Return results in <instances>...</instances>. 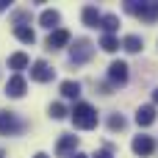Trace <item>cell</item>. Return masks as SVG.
Here are the masks:
<instances>
[{"label":"cell","instance_id":"1","mask_svg":"<svg viewBox=\"0 0 158 158\" xmlns=\"http://www.w3.org/2000/svg\"><path fill=\"white\" fill-rule=\"evenodd\" d=\"M69 114H72L75 128H81V131H92V128L97 125V111H94L89 103H78Z\"/></svg>","mask_w":158,"mask_h":158},{"label":"cell","instance_id":"2","mask_svg":"<svg viewBox=\"0 0 158 158\" xmlns=\"http://www.w3.org/2000/svg\"><path fill=\"white\" fill-rule=\"evenodd\" d=\"M125 8L131 14H136L139 19H144V22H156L158 19V3H136V0H128Z\"/></svg>","mask_w":158,"mask_h":158},{"label":"cell","instance_id":"3","mask_svg":"<svg viewBox=\"0 0 158 158\" xmlns=\"http://www.w3.org/2000/svg\"><path fill=\"white\" fill-rule=\"evenodd\" d=\"M92 53H94V44H92L89 39H78V42L72 44L69 58H72V64H83V61H89V58H92Z\"/></svg>","mask_w":158,"mask_h":158},{"label":"cell","instance_id":"4","mask_svg":"<svg viewBox=\"0 0 158 158\" xmlns=\"http://www.w3.org/2000/svg\"><path fill=\"white\" fill-rule=\"evenodd\" d=\"M53 75H56V69H50V64H47V61H33V64H31V78H33V81H39V83L53 81Z\"/></svg>","mask_w":158,"mask_h":158},{"label":"cell","instance_id":"5","mask_svg":"<svg viewBox=\"0 0 158 158\" xmlns=\"http://www.w3.org/2000/svg\"><path fill=\"white\" fill-rule=\"evenodd\" d=\"M69 31H64V28H56L50 36H47V50H58V47H64V44H69Z\"/></svg>","mask_w":158,"mask_h":158},{"label":"cell","instance_id":"6","mask_svg":"<svg viewBox=\"0 0 158 158\" xmlns=\"http://www.w3.org/2000/svg\"><path fill=\"white\" fill-rule=\"evenodd\" d=\"M108 78H111V83L122 86V83L128 81V64H125V61H114V64L108 67Z\"/></svg>","mask_w":158,"mask_h":158},{"label":"cell","instance_id":"7","mask_svg":"<svg viewBox=\"0 0 158 158\" xmlns=\"http://www.w3.org/2000/svg\"><path fill=\"white\" fill-rule=\"evenodd\" d=\"M25 89H28V83H25V78H22V75L8 78V83H6V94H8V97H22V94H25Z\"/></svg>","mask_w":158,"mask_h":158},{"label":"cell","instance_id":"8","mask_svg":"<svg viewBox=\"0 0 158 158\" xmlns=\"http://www.w3.org/2000/svg\"><path fill=\"white\" fill-rule=\"evenodd\" d=\"M131 147H133V153H136V156H150V153L156 150V142H153L150 136H136Z\"/></svg>","mask_w":158,"mask_h":158},{"label":"cell","instance_id":"9","mask_svg":"<svg viewBox=\"0 0 158 158\" xmlns=\"http://www.w3.org/2000/svg\"><path fill=\"white\" fill-rule=\"evenodd\" d=\"M17 128H19V125H17L14 114H11V111H0V136H11Z\"/></svg>","mask_w":158,"mask_h":158},{"label":"cell","instance_id":"10","mask_svg":"<svg viewBox=\"0 0 158 158\" xmlns=\"http://www.w3.org/2000/svg\"><path fill=\"white\" fill-rule=\"evenodd\" d=\"M39 22H42V28L53 31V28L61 22V14H58L56 8H44V11H42V17H39Z\"/></svg>","mask_w":158,"mask_h":158},{"label":"cell","instance_id":"11","mask_svg":"<svg viewBox=\"0 0 158 158\" xmlns=\"http://www.w3.org/2000/svg\"><path fill=\"white\" fill-rule=\"evenodd\" d=\"M81 17H83V25H86V28H100V19H103V14H100L94 6H86Z\"/></svg>","mask_w":158,"mask_h":158},{"label":"cell","instance_id":"12","mask_svg":"<svg viewBox=\"0 0 158 158\" xmlns=\"http://www.w3.org/2000/svg\"><path fill=\"white\" fill-rule=\"evenodd\" d=\"M136 122H139L142 128L153 125V122H156V106H142V108L136 111Z\"/></svg>","mask_w":158,"mask_h":158},{"label":"cell","instance_id":"13","mask_svg":"<svg viewBox=\"0 0 158 158\" xmlns=\"http://www.w3.org/2000/svg\"><path fill=\"white\" fill-rule=\"evenodd\" d=\"M75 147H78V136H69V133H67V136H61V139H58L56 153H58V156H69Z\"/></svg>","mask_w":158,"mask_h":158},{"label":"cell","instance_id":"14","mask_svg":"<svg viewBox=\"0 0 158 158\" xmlns=\"http://www.w3.org/2000/svg\"><path fill=\"white\" fill-rule=\"evenodd\" d=\"M100 28L106 31V36H114V31L119 28V17H117V14H103V19H100Z\"/></svg>","mask_w":158,"mask_h":158},{"label":"cell","instance_id":"15","mask_svg":"<svg viewBox=\"0 0 158 158\" xmlns=\"http://www.w3.org/2000/svg\"><path fill=\"white\" fill-rule=\"evenodd\" d=\"M14 36H17L19 42H25V44H33V42H36V33H33V28H28V25H14Z\"/></svg>","mask_w":158,"mask_h":158},{"label":"cell","instance_id":"16","mask_svg":"<svg viewBox=\"0 0 158 158\" xmlns=\"http://www.w3.org/2000/svg\"><path fill=\"white\" fill-rule=\"evenodd\" d=\"M122 47H125L128 53H139V50L144 47V42H142L136 33H131V36H125V39H122Z\"/></svg>","mask_w":158,"mask_h":158},{"label":"cell","instance_id":"17","mask_svg":"<svg viewBox=\"0 0 158 158\" xmlns=\"http://www.w3.org/2000/svg\"><path fill=\"white\" fill-rule=\"evenodd\" d=\"M28 64H31V58H28L25 53H14V56L8 58V67H11V69H17V72H19V69H25Z\"/></svg>","mask_w":158,"mask_h":158},{"label":"cell","instance_id":"18","mask_svg":"<svg viewBox=\"0 0 158 158\" xmlns=\"http://www.w3.org/2000/svg\"><path fill=\"white\" fill-rule=\"evenodd\" d=\"M61 94L64 97H78L81 94V83L78 81H64L61 83Z\"/></svg>","mask_w":158,"mask_h":158},{"label":"cell","instance_id":"19","mask_svg":"<svg viewBox=\"0 0 158 158\" xmlns=\"http://www.w3.org/2000/svg\"><path fill=\"white\" fill-rule=\"evenodd\" d=\"M100 47H103L106 53H114V50H119V39H117V36H103V39H100Z\"/></svg>","mask_w":158,"mask_h":158},{"label":"cell","instance_id":"20","mask_svg":"<svg viewBox=\"0 0 158 158\" xmlns=\"http://www.w3.org/2000/svg\"><path fill=\"white\" fill-rule=\"evenodd\" d=\"M50 117H53V119H64V117H67V108H64L61 103H53V106H50Z\"/></svg>","mask_w":158,"mask_h":158},{"label":"cell","instance_id":"21","mask_svg":"<svg viewBox=\"0 0 158 158\" xmlns=\"http://www.w3.org/2000/svg\"><path fill=\"white\" fill-rule=\"evenodd\" d=\"M108 128H111V131H122V128H125V119H122V114H114V117L108 119Z\"/></svg>","mask_w":158,"mask_h":158},{"label":"cell","instance_id":"22","mask_svg":"<svg viewBox=\"0 0 158 158\" xmlns=\"http://www.w3.org/2000/svg\"><path fill=\"white\" fill-rule=\"evenodd\" d=\"M94 158H114V156H111L108 150H100V153H97V156H94Z\"/></svg>","mask_w":158,"mask_h":158},{"label":"cell","instance_id":"23","mask_svg":"<svg viewBox=\"0 0 158 158\" xmlns=\"http://www.w3.org/2000/svg\"><path fill=\"white\" fill-rule=\"evenodd\" d=\"M8 8V0H0V11H6Z\"/></svg>","mask_w":158,"mask_h":158},{"label":"cell","instance_id":"24","mask_svg":"<svg viewBox=\"0 0 158 158\" xmlns=\"http://www.w3.org/2000/svg\"><path fill=\"white\" fill-rule=\"evenodd\" d=\"M72 158H89V156H83V153H72Z\"/></svg>","mask_w":158,"mask_h":158},{"label":"cell","instance_id":"25","mask_svg":"<svg viewBox=\"0 0 158 158\" xmlns=\"http://www.w3.org/2000/svg\"><path fill=\"white\" fill-rule=\"evenodd\" d=\"M33 158H50V156H44V153H36V156H33Z\"/></svg>","mask_w":158,"mask_h":158},{"label":"cell","instance_id":"26","mask_svg":"<svg viewBox=\"0 0 158 158\" xmlns=\"http://www.w3.org/2000/svg\"><path fill=\"white\" fill-rule=\"evenodd\" d=\"M153 100H156V103H158V89H156V92H153Z\"/></svg>","mask_w":158,"mask_h":158}]
</instances>
